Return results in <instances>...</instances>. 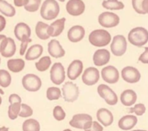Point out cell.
<instances>
[{
    "instance_id": "40",
    "label": "cell",
    "mask_w": 148,
    "mask_h": 131,
    "mask_svg": "<svg viewBox=\"0 0 148 131\" xmlns=\"http://www.w3.org/2000/svg\"><path fill=\"white\" fill-rule=\"evenodd\" d=\"M32 42V39L30 37H28V38H25L23 40L21 41V44H20V50H19V53H20V56H24L25 53H26V50L28 49V44Z\"/></svg>"
},
{
    "instance_id": "50",
    "label": "cell",
    "mask_w": 148,
    "mask_h": 131,
    "mask_svg": "<svg viewBox=\"0 0 148 131\" xmlns=\"http://www.w3.org/2000/svg\"><path fill=\"white\" fill-rule=\"evenodd\" d=\"M2 104V97H1V95H0V106Z\"/></svg>"
},
{
    "instance_id": "20",
    "label": "cell",
    "mask_w": 148,
    "mask_h": 131,
    "mask_svg": "<svg viewBox=\"0 0 148 131\" xmlns=\"http://www.w3.org/2000/svg\"><path fill=\"white\" fill-rule=\"evenodd\" d=\"M14 35L17 40L22 41L25 38L30 37L31 29L26 23L20 22L16 23L14 28Z\"/></svg>"
},
{
    "instance_id": "33",
    "label": "cell",
    "mask_w": 148,
    "mask_h": 131,
    "mask_svg": "<svg viewBox=\"0 0 148 131\" xmlns=\"http://www.w3.org/2000/svg\"><path fill=\"white\" fill-rule=\"evenodd\" d=\"M21 110V103H12L10 104L8 108V117L10 120H16L17 117L19 116Z\"/></svg>"
},
{
    "instance_id": "30",
    "label": "cell",
    "mask_w": 148,
    "mask_h": 131,
    "mask_svg": "<svg viewBox=\"0 0 148 131\" xmlns=\"http://www.w3.org/2000/svg\"><path fill=\"white\" fill-rule=\"evenodd\" d=\"M102 6L110 10H121L124 9L125 4L119 0H104L102 2Z\"/></svg>"
},
{
    "instance_id": "38",
    "label": "cell",
    "mask_w": 148,
    "mask_h": 131,
    "mask_svg": "<svg viewBox=\"0 0 148 131\" xmlns=\"http://www.w3.org/2000/svg\"><path fill=\"white\" fill-rule=\"evenodd\" d=\"M53 117L56 121H63L66 117V113L61 106H56L53 109Z\"/></svg>"
},
{
    "instance_id": "41",
    "label": "cell",
    "mask_w": 148,
    "mask_h": 131,
    "mask_svg": "<svg viewBox=\"0 0 148 131\" xmlns=\"http://www.w3.org/2000/svg\"><path fill=\"white\" fill-rule=\"evenodd\" d=\"M84 131H103V126L96 121H93L89 129Z\"/></svg>"
},
{
    "instance_id": "24",
    "label": "cell",
    "mask_w": 148,
    "mask_h": 131,
    "mask_svg": "<svg viewBox=\"0 0 148 131\" xmlns=\"http://www.w3.org/2000/svg\"><path fill=\"white\" fill-rule=\"evenodd\" d=\"M137 101V94L133 90H126L121 94V102L126 107H130L135 104Z\"/></svg>"
},
{
    "instance_id": "25",
    "label": "cell",
    "mask_w": 148,
    "mask_h": 131,
    "mask_svg": "<svg viewBox=\"0 0 148 131\" xmlns=\"http://www.w3.org/2000/svg\"><path fill=\"white\" fill-rule=\"evenodd\" d=\"M43 53V47L41 44H33L27 49L24 57L27 61H33L39 58Z\"/></svg>"
},
{
    "instance_id": "51",
    "label": "cell",
    "mask_w": 148,
    "mask_h": 131,
    "mask_svg": "<svg viewBox=\"0 0 148 131\" xmlns=\"http://www.w3.org/2000/svg\"><path fill=\"white\" fill-rule=\"evenodd\" d=\"M131 131H147V130H131Z\"/></svg>"
},
{
    "instance_id": "27",
    "label": "cell",
    "mask_w": 148,
    "mask_h": 131,
    "mask_svg": "<svg viewBox=\"0 0 148 131\" xmlns=\"http://www.w3.org/2000/svg\"><path fill=\"white\" fill-rule=\"evenodd\" d=\"M65 23H66V18L62 17L59 19H56V21L52 22L49 25L52 30V37H59L64 30L65 28Z\"/></svg>"
},
{
    "instance_id": "32",
    "label": "cell",
    "mask_w": 148,
    "mask_h": 131,
    "mask_svg": "<svg viewBox=\"0 0 148 131\" xmlns=\"http://www.w3.org/2000/svg\"><path fill=\"white\" fill-rule=\"evenodd\" d=\"M46 97L49 101L58 100L62 97V90L57 87H49L46 91Z\"/></svg>"
},
{
    "instance_id": "12",
    "label": "cell",
    "mask_w": 148,
    "mask_h": 131,
    "mask_svg": "<svg viewBox=\"0 0 148 131\" xmlns=\"http://www.w3.org/2000/svg\"><path fill=\"white\" fill-rule=\"evenodd\" d=\"M86 9L85 3L82 0H69L66 3L67 12L73 17H78L84 13Z\"/></svg>"
},
{
    "instance_id": "39",
    "label": "cell",
    "mask_w": 148,
    "mask_h": 131,
    "mask_svg": "<svg viewBox=\"0 0 148 131\" xmlns=\"http://www.w3.org/2000/svg\"><path fill=\"white\" fill-rule=\"evenodd\" d=\"M143 1L144 0H132V4H133V8L134 10L139 13V14H141V15H145V11L143 10V7H142V3H143Z\"/></svg>"
},
{
    "instance_id": "28",
    "label": "cell",
    "mask_w": 148,
    "mask_h": 131,
    "mask_svg": "<svg viewBox=\"0 0 148 131\" xmlns=\"http://www.w3.org/2000/svg\"><path fill=\"white\" fill-rule=\"evenodd\" d=\"M0 13L7 17H12L16 15V8L5 0H0Z\"/></svg>"
},
{
    "instance_id": "3",
    "label": "cell",
    "mask_w": 148,
    "mask_h": 131,
    "mask_svg": "<svg viewBox=\"0 0 148 131\" xmlns=\"http://www.w3.org/2000/svg\"><path fill=\"white\" fill-rule=\"evenodd\" d=\"M128 42L136 46L142 47L148 42V30L144 27H136L128 33Z\"/></svg>"
},
{
    "instance_id": "44",
    "label": "cell",
    "mask_w": 148,
    "mask_h": 131,
    "mask_svg": "<svg viewBox=\"0 0 148 131\" xmlns=\"http://www.w3.org/2000/svg\"><path fill=\"white\" fill-rule=\"evenodd\" d=\"M6 23H7V22H6L5 17L3 15H0V32H2L5 29Z\"/></svg>"
},
{
    "instance_id": "1",
    "label": "cell",
    "mask_w": 148,
    "mask_h": 131,
    "mask_svg": "<svg viewBox=\"0 0 148 131\" xmlns=\"http://www.w3.org/2000/svg\"><path fill=\"white\" fill-rule=\"evenodd\" d=\"M60 13L57 0H44L40 7V16L46 21L55 20Z\"/></svg>"
},
{
    "instance_id": "14",
    "label": "cell",
    "mask_w": 148,
    "mask_h": 131,
    "mask_svg": "<svg viewBox=\"0 0 148 131\" xmlns=\"http://www.w3.org/2000/svg\"><path fill=\"white\" fill-rule=\"evenodd\" d=\"M121 77L128 83H136L140 80L141 75L138 69L133 66H127L121 70Z\"/></svg>"
},
{
    "instance_id": "5",
    "label": "cell",
    "mask_w": 148,
    "mask_h": 131,
    "mask_svg": "<svg viewBox=\"0 0 148 131\" xmlns=\"http://www.w3.org/2000/svg\"><path fill=\"white\" fill-rule=\"evenodd\" d=\"M93 118L88 114H76L69 121V125L78 130H86L90 128Z\"/></svg>"
},
{
    "instance_id": "15",
    "label": "cell",
    "mask_w": 148,
    "mask_h": 131,
    "mask_svg": "<svg viewBox=\"0 0 148 131\" xmlns=\"http://www.w3.org/2000/svg\"><path fill=\"white\" fill-rule=\"evenodd\" d=\"M82 71H83V63L79 59H75L73 60L69 65L67 70V77L71 81H74L76 80L82 75Z\"/></svg>"
},
{
    "instance_id": "4",
    "label": "cell",
    "mask_w": 148,
    "mask_h": 131,
    "mask_svg": "<svg viewBox=\"0 0 148 131\" xmlns=\"http://www.w3.org/2000/svg\"><path fill=\"white\" fill-rule=\"evenodd\" d=\"M22 85L29 92H36L42 87L41 78L35 74H26L23 77Z\"/></svg>"
},
{
    "instance_id": "36",
    "label": "cell",
    "mask_w": 148,
    "mask_h": 131,
    "mask_svg": "<svg viewBox=\"0 0 148 131\" xmlns=\"http://www.w3.org/2000/svg\"><path fill=\"white\" fill-rule=\"evenodd\" d=\"M146 110H147V108H146L145 104L138 103V104H135L134 107L130 108L128 110V112L129 113H134L136 116L141 117V116H143L146 113Z\"/></svg>"
},
{
    "instance_id": "35",
    "label": "cell",
    "mask_w": 148,
    "mask_h": 131,
    "mask_svg": "<svg viewBox=\"0 0 148 131\" xmlns=\"http://www.w3.org/2000/svg\"><path fill=\"white\" fill-rule=\"evenodd\" d=\"M42 0H29L28 3L24 6V10L28 12H36L41 7Z\"/></svg>"
},
{
    "instance_id": "6",
    "label": "cell",
    "mask_w": 148,
    "mask_h": 131,
    "mask_svg": "<svg viewBox=\"0 0 148 131\" xmlns=\"http://www.w3.org/2000/svg\"><path fill=\"white\" fill-rule=\"evenodd\" d=\"M62 97L65 102L68 103H74L75 102L80 95L79 87L72 83V82H66L62 89Z\"/></svg>"
},
{
    "instance_id": "46",
    "label": "cell",
    "mask_w": 148,
    "mask_h": 131,
    "mask_svg": "<svg viewBox=\"0 0 148 131\" xmlns=\"http://www.w3.org/2000/svg\"><path fill=\"white\" fill-rule=\"evenodd\" d=\"M7 37L4 36V35H0V53H1V50H2V47H3V44L4 43V41L6 40Z\"/></svg>"
},
{
    "instance_id": "53",
    "label": "cell",
    "mask_w": 148,
    "mask_h": 131,
    "mask_svg": "<svg viewBox=\"0 0 148 131\" xmlns=\"http://www.w3.org/2000/svg\"><path fill=\"white\" fill-rule=\"evenodd\" d=\"M57 1H59V2H62V3H63V2H65V0H57Z\"/></svg>"
},
{
    "instance_id": "17",
    "label": "cell",
    "mask_w": 148,
    "mask_h": 131,
    "mask_svg": "<svg viewBox=\"0 0 148 131\" xmlns=\"http://www.w3.org/2000/svg\"><path fill=\"white\" fill-rule=\"evenodd\" d=\"M35 32L36 37L41 40H48L52 36V30L50 25L42 21L36 23Z\"/></svg>"
},
{
    "instance_id": "29",
    "label": "cell",
    "mask_w": 148,
    "mask_h": 131,
    "mask_svg": "<svg viewBox=\"0 0 148 131\" xmlns=\"http://www.w3.org/2000/svg\"><path fill=\"white\" fill-rule=\"evenodd\" d=\"M52 61L49 56H44L42 57H41L36 63V69L40 71V72H44L46 70H48L49 69V67L51 66Z\"/></svg>"
},
{
    "instance_id": "43",
    "label": "cell",
    "mask_w": 148,
    "mask_h": 131,
    "mask_svg": "<svg viewBox=\"0 0 148 131\" xmlns=\"http://www.w3.org/2000/svg\"><path fill=\"white\" fill-rule=\"evenodd\" d=\"M139 61L141 62L142 63H146L147 64L148 63V47H146L145 48V51L144 53H142L140 57H139Z\"/></svg>"
},
{
    "instance_id": "11",
    "label": "cell",
    "mask_w": 148,
    "mask_h": 131,
    "mask_svg": "<svg viewBox=\"0 0 148 131\" xmlns=\"http://www.w3.org/2000/svg\"><path fill=\"white\" fill-rule=\"evenodd\" d=\"M101 77L102 79L110 84H114L116 83H118L119 79H120V72L117 70V68H115L114 66L109 65L107 67H104L101 70Z\"/></svg>"
},
{
    "instance_id": "48",
    "label": "cell",
    "mask_w": 148,
    "mask_h": 131,
    "mask_svg": "<svg viewBox=\"0 0 148 131\" xmlns=\"http://www.w3.org/2000/svg\"><path fill=\"white\" fill-rule=\"evenodd\" d=\"M9 128H6L5 126H3V127H0V131H9Z\"/></svg>"
},
{
    "instance_id": "9",
    "label": "cell",
    "mask_w": 148,
    "mask_h": 131,
    "mask_svg": "<svg viewBox=\"0 0 148 131\" xmlns=\"http://www.w3.org/2000/svg\"><path fill=\"white\" fill-rule=\"evenodd\" d=\"M50 74V80L56 85L62 84L66 78V72L65 68L61 63H55L49 71Z\"/></svg>"
},
{
    "instance_id": "49",
    "label": "cell",
    "mask_w": 148,
    "mask_h": 131,
    "mask_svg": "<svg viewBox=\"0 0 148 131\" xmlns=\"http://www.w3.org/2000/svg\"><path fill=\"white\" fill-rule=\"evenodd\" d=\"M3 94H4V92H3V90L2 89H0V95H1V96H3Z\"/></svg>"
},
{
    "instance_id": "19",
    "label": "cell",
    "mask_w": 148,
    "mask_h": 131,
    "mask_svg": "<svg viewBox=\"0 0 148 131\" xmlns=\"http://www.w3.org/2000/svg\"><path fill=\"white\" fill-rule=\"evenodd\" d=\"M67 37L69 42L78 43L84 38L85 29L82 25H74L69 30L67 33Z\"/></svg>"
},
{
    "instance_id": "52",
    "label": "cell",
    "mask_w": 148,
    "mask_h": 131,
    "mask_svg": "<svg viewBox=\"0 0 148 131\" xmlns=\"http://www.w3.org/2000/svg\"><path fill=\"white\" fill-rule=\"evenodd\" d=\"M62 131H72L71 130H69V129H66V130H64Z\"/></svg>"
},
{
    "instance_id": "47",
    "label": "cell",
    "mask_w": 148,
    "mask_h": 131,
    "mask_svg": "<svg viewBox=\"0 0 148 131\" xmlns=\"http://www.w3.org/2000/svg\"><path fill=\"white\" fill-rule=\"evenodd\" d=\"M142 7H143V10H144L145 13L148 14V0H144L143 1Z\"/></svg>"
},
{
    "instance_id": "54",
    "label": "cell",
    "mask_w": 148,
    "mask_h": 131,
    "mask_svg": "<svg viewBox=\"0 0 148 131\" xmlns=\"http://www.w3.org/2000/svg\"><path fill=\"white\" fill-rule=\"evenodd\" d=\"M0 64H1V58H0Z\"/></svg>"
},
{
    "instance_id": "26",
    "label": "cell",
    "mask_w": 148,
    "mask_h": 131,
    "mask_svg": "<svg viewBox=\"0 0 148 131\" xmlns=\"http://www.w3.org/2000/svg\"><path fill=\"white\" fill-rule=\"evenodd\" d=\"M25 67V62L22 58H13L7 62V68L13 73H19L23 70Z\"/></svg>"
},
{
    "instance_id": "2",
    "label": "cell",
    "mask_w": 148,
    "mask_h": 131,
    "mask_svg": "<svg viewBox=\"0 0 148 131\" xmlns=\"http://www.w3.org/2000/svg\"><path fill=\"white\" fill-rule=\"evenodd\" d=\"M111 35L110 33L103 29H98L95 30L90 32L88 36V41L89 43L95 46V47H105L108 45L111 42Z\"/></svg>"
},
{
    "instance_id": "10",
    "label": "cell",
    "mask_w": 148,
    "mask_h": 131,
    "mask_svg": "<svg viewBox=\"0 0 148 131\" xmlns=\"http://www.w3.org/2000/svg\"><path fill=\"white\" fill-rule=\"evenodd\" d=\"M98 22L104 28H113L120 23V17L113 12L105 11L98 17Z\"/></svg>"
},
{
    "instance_id": "21",
    "label": "cell",
    "mask_w": 148,
    "mask_h": 131,
    "mask_svg": "<svg viewBox=\"0 0 148 131\" xmlns=\"http://www.w3.org/2000/svg\"><path fill=\"white\" fill-rule=\"evenodd\" d=\"M96 117L98 122L104 127H108L114 123V115L108 109L101 108L99 109L96 113Z\"/></svg>"
},
{
    "instance_id": "13",
    "label": "cell",
    "mask_w": 148,
    "mask_h": 131,
    "mask_svg": "<svg viewBox=\"0 0 148 131\" xmlns=\"http://www.w3.org/2000/svg\"><path fill=\"white\" fill-rule=\"evenodd\" d=\"M100 79V71L95 67L87 68L82 74V80L87 86H93L98 83Z\"/></svg>"
},
{
    "instance_id": "31",
    "label": "cell",
    "mask_w": 148,
    "mask_h": 131,
    "mask_svg": "<svg viewBox=\"0 0 148 131\" xmlns=\"http://www.w3.org/2000/svg\"><path fill=\"white\" fill-rule=\"evenodd\" d=\"M40 123L37 120L29 118L23 123V131H40Z\"/></svg>"
},
{
    "instance_id": "7",
    "label": "cell",
    "mask_w": 148,
    "mask_h": 131,
    "mask_svg": "<svg viewBox=\"0 0 148 131\" xmlns=\"http://www.w3.org/2000/svg\"><path fill=\"white\" fill-rule=\"evenodd\" d=\"M97 92L99 96L107 103L108 105H116L118 103V97L116 93L108 85L100 84L97 88Z\"/></svg>"
},
{
    "instance_id": "18",
    "label": "cell",
    "mask_w": 148,
    "mask_h": 131,
    "mask_svg": "<svg viewBox=\"0 0 148 131\" xmlns=\"http://www.w3.org/2000/svg\"><path fill=\"white\" fill-rule=\"evenodd\" d=\"M110 52L107 49H98L93 56V62L95 66L106 65L110 60Z\"/></svg>"
},
{
    "instance_id": "34",
    "label": "cell",
    "mask_w": 148,
    "mask_h": 131,
    "mask_svg": "<svg viewBox=\"0 0 148 131\" xmlns=\"http://www.w3.org/2000/svg\"><path fill=\"white\" fill-rule=\"evenodd\" d=\"M11 83V76L6 70H0V86L7 88Z\"/></svg>"
},
{
    "instance_id": "22",
    "label": "cell",
    "mask_w": 148,
    "mask_h": 131,
    "mask_svg": "<svg viewBox=\"0 0 148 131\" xmlns=\"http://www.w3.org/2000/svg\"><path fill=\"white\" fill-rule=\"evenodd\" d=\"M16 52V44L15 41L11 37H7L4 41L2 50H1V56L5 58L12 57Z\"/></svg>"
},
{
    "instance_id": "16",
    "label": "cell",
    "mask_w": 148,
    "mask_h": 131,
    "mask_svg": "<svg viewBox=\"0 0 148 131\" xmlns=\"http://www.w3.org/2000/svg\"><path fill=\"white\" fill-rule=\"evenodd\" d=\"M48 52L49 57L54 58H61L63 57L66 54L65 50L61 45L60 42L56 39H51L48 43Z\"/></svg>"
},
{
    "instance_id": "45",
    "label": "cell",
    "mask_w": 148,
    "mask_h": 131,
    "mask_svg": "<svg viewBox=\"0 0 148 131\" xmlns=\"http://www.w3.org/2000/svg\"><path fill=\"white\" fill-rule=\"evenodd\" d=\"M14 1V5L16 7H24L29 0H13Z\"/></svg>"
},
{
    "instance_id": "42",
    "label": "cell",
    "mask_w": 148,
    "mask_h": 131,
    "mask_svg": "<svg viewBox=\"0 0 148 131\" xmlns=\"http://www.w3.org/2000/svg\"><path fill=\"white\" fill-rule=\"evenodd\" d=\"M9 103H10V104H12V103H22V98H21L20 96L17 95V94H11V95H10V97H9Z\"/></svg>"
},
{
    "instance_id": "37",
    "label": "cell",
    "mask_w": 148,
    "mask_h": 131,
    "mask_svg": "<svg viewBox=\"0 0 148 131\" xmlns=\"http://www.w3.org/2000/svg\"><path fill=\"white\" fill-rule=\"evenodd\" d=\"M32 115H33L32 108L29 106L28 104L21 103V110H20V113L18 117L22 118H28V117H30Z\"/></svg>"
},
{
    "instance_id": "8",
    "label": "cell",
    "mask_w": 148,
    "mask_h": 131,
    "mask_svg": "<svg viewBox=\"0 0 148 131\" xmlns=\"http://www.w3.org/2000/svg\"><path fill=\"white\" fill-rule=\"evenodd\" d=\"M127 48V42L124 36L117 35L114 36L113 41L111 43V51L115 57L123 56Z\"/></svg>"
},
{
    "instance_id": "23",
    "label": "cell",
    "mask_w": 148,
    "mask_h": 131,
    "mask_svg": "<svg viewBox=\"0 0 148 131\" xmlns=\"http://www.w3.org/2000/svg\"><path fill=\"white\" fill-rule=\"evenodd\" d=\"M138 123V118L134 115H127L118 122V126L122 130H131Z\"/></svg>"
}]
</instances>
